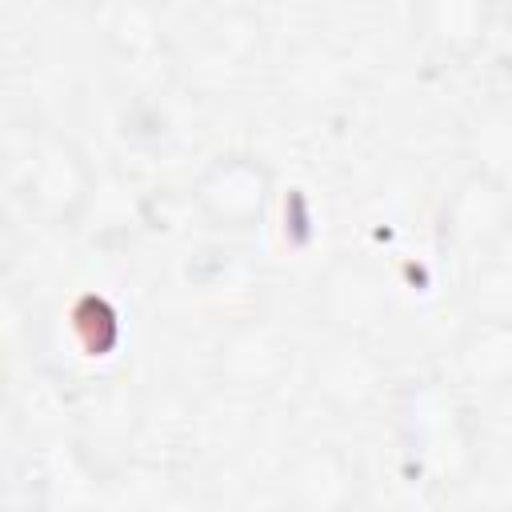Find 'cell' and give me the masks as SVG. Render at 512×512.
I'll list each match as a JSON object with an SVG mask.
<instances>
[{
    "instance_id": "6da1fadb",
    "label": "cell",
    "mask_w": 512,
    "mask_h": 512,
    "mask_svg": "<svg viewBox=\"0 0 512 512\" xmlns=\"http://www.w3.org/2000/svg\"><path fill=\"white\" fill-rule=\"evenodd\" d=\"M200 196H204V204L212 208L216 220L240 224V220H248V216L260 212L264 180H260V172H256L252 164H228V168L220 164V168L204 180Z\"/></svg>"
}]
</instances>
